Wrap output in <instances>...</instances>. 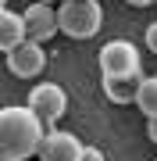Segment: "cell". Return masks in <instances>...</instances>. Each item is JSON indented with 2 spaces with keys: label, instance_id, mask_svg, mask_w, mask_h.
Here are the masks:
<instances>
[{
  "label": "cell",
  "instance_id": "7a4b0ae2",
  "mask_svg": "<svg viewBox=\"0 0 157 161\" xmlns=\"http://www.w3.org/2000/svg\"><path fill=\"white\" fill-rule=\"evenodd\" d=\"M57 18H61V32L71 40H89L100 32L104 25V7L97 0H61L57 4Z\"/></svg>",
  "mask_w": 157,
  "mask_h": 161
},
{
  "label": "cell",
  "instance_id": "9a60e30c",
  "mask_svg": "<svg viewBox=\"0 0 157 161\" xmlns=\"http://www.w3.org/2000/svg\"><path fill=\"white\" fill-rule=\"evenodd\" d=\"M43 4H57V0H43Z\"/></svg>",
  "mask_w": 157,
  "mask_h": 161
},
{
  "label": "cell",
  "instance_id": "8fae6325",
  "mask_svg": "<svg viewBox=\"0 0 157 161\" xmlns=\"http://www.w3.org/2000/svg\"><path fill=\"white\" fill-rule=\"evenodd\" d=\"M143 43H146V50H150V54H157V22H154V25H146Z\"/></svg>",
  "mask_w": 157,
  "mask_h": 161
},
{
  "label": "cell",
  "instance_id": "4fadbf2b",
  "mask_svg": "<svg viewBox=\"0 0 157 161\" xmlns=\"http://www.w3.org/2000/svg\"><path fill=\"white\" fill-rule=\"evenodd\" d=\"M146 136L157 143V118H146Z\"/></svg>",
  "mask_w": 157,
  "mask_h": 161
},
{
  "label": "cell",
  "instance_id": "9c48e42d",
  "mask_svg": "<svg viewBox=\"0 0 157 161\" xmlns=\"http://www.w3.org/2000/svg\"><path fill=\"white\" fill-rule=\"evenodd\" d=\"M100 82H104V93H107L111 104H136L143 72H139V75H104Z\"/></svg>",
  "mask_w": 157,
  "mask_h": 161
},
{
  "label": "cell",
  "instance_id": "7c38bea8",
  "mask_svg": "<svg viewBox=\"0 0 157 161\" xmlns=\"http://www.w3.org/2000/svg\"><path fill=\"white\" fill-rule=\"evenodd\" d=\"M82 161H107V158H104V150H100V147H86Z\"/></svg>",
  "mask_w": 157,
  "mask_h": 161
},
{
  "label": "cell",
  "instance_id": "5b68a950",
  "mask_svg": "<svg viewBox=\"0 0 157 161\" xmlns=\"http://www.w3.org/2000/svg\"><path fill=\"white\" fill-rule=\"evenodd\" d=\"M43 68H47V50H43V43L25 40L22 47L7 50V72H11L14 79H36V75H43Z\"/></svg>",
  "mask_w": 157,
  "mask_h": 161
},
{
  "label": "cell",
  "instance_id": "277c9868",
  "mask_svg": "<svg viewBox=\"0 0 157 161\" xmlns=\"http://www.w3.org/2000/svg\"><path fill=\"white\" fill-rule=\"evenodd\" d=\"M29 108L54 129L64 118V111H68V93H64L57 82H36L29 90Z\"/></svg>",
  "mask_w": 157,
  "mask_h": 161
},
{
  "label": "cell",
  "instance_id": "6da1fadb",
  "mask_svg": "<svg viewBox=\"0 0 157 161\" xmlns=\"http://www.w3.org/2000/svg\"><path fill=\"white\" fill-rule=\"evenodd\" d=\"M50 125L29 104H7L0 111V161H29L39 158V147L47 140Z\"/></svg>",
  "mask_w": 157,
  "mask_h": 161
},
{
  "label": "cell",
  "instance_id": "52a82bcc",
  "mask_svg": "<svg viewBox=\"0 0 157 161\" xmlns=\"http://www.w3.org/2000/svg\"><path fill=\"white\" fill-rule=\"evenodd\" d=\"M25 25H29V40H36V43L54 40V36L61 32L57 7H54V4H43V0L29 4V7H25Z\"/></svg>",
  "mask_w": 157,
  "mask_h": 161
},
{
  "label": "cell",
  "instance_id": "3957f363",
  "mask_svg": "<svg viewBox=\"0 0 157 161\" xmlns=\"http://www.w3.org/2000/svg\"><path fill=\"white\" fill-rule=\"evenodd\" d=\"M97 61L104 75H139V47L128 40H111L100 47Z\"/></svg>",
  "mask_w": 157,
  "mask_h": 161
},
{
  "label": "cell",
  "instance_id": "2e32d148",
  "mask_svg": "<svg viewBox=\"0 0 157 161\" xmlns=\"http://www.w3.org/2000/svg\"><path fill=\"white\" fill-rule=\"evenodd\" d=\"M154 161H157V158H154Z\"/></svg>",
  "mask_w": 157,
  "mask_h": 161
},
{
  "label": "cell",
  "instance_id": "ba28073f",
  "mask_svg": "<svg viewBox=\"0 0 157 161\" xmlns=\"http://www.w3.org/2000/svg\"><path fill=\"white\" fill-rule=\"evenodd\" d=\"M29 40V25H25V11H11L4 7L0 11V50H14Z\"/></svg>",
  "mask_w": 157,
  "mask_h": 161
},
{
  "label": "cell",
  "instance_id": "5bb4252c",
  "mask_svg": "<svg viewBox=\"0 0 157 161\" xmlns=\"http://www.w3.org/2000/svg\"><path fill=\"white\" fill-rule=\"evenodd\" d=\"M132 7H150V4H157V0H128Z\"/></svg>",
  "mask_w": 157,
  "mask_h": 161
},
{
  "label": "cell",
  "instance_id": "8992f818",
  "mask_svg": "<svg viewBox=\"0 0 157 161\" xmlns=\"http://www.w3.org/2000/svg\"><path fill=\"white\" fill-rule=\"evenodd\" d=\"M82 154H86L82 140L64 129H50L39 147V161H82Z\"/></svg>",
  "mask_w": 157,
  "mask_h": 161
},
{
  "label": "cell",
  "instance_id": "30bf717a",
  "mask_svg": "<svg viewBox=\"0 0 157 161\" xmlns=\"http://www.w3.org/2000/svg\"><path fill=\"white\" fill-rule=\"evenodd\" d=\"M136 108L146 118H157V75H143L139 93H136Z\"/></svg>",
  "mask_w": 157,
  "mask_h": 161
}]
</instances>
